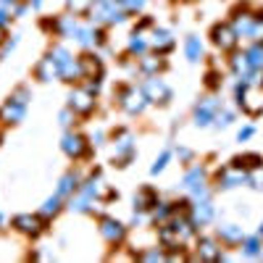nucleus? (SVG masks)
I'll use <instances>...</instances> for the list:
<instances>
[{
	"mask_svg": "<svg viewBox=\"0 0 263 263\" xmlns=\"http://www.w3.org/2000/svg\"><path fill=\"white\" fill-rule=\"evenodd\" d=\"M90 18L95 24H121L126 18V8L121 6V0H95Z\"/></svg>",
	"mask_w": 263,
	"mask_h": 263,
	"instance_id": "obj_1",
	"label": "nucleus"
},
{
	"mask_svg": "<svg viewBox=\"0 0 263 263\" xmlns=\"http://www.w3.org/2000/svg\"><path fill=\"white\" fill-rule=\"evenodd\" d=\"M27 98H29L27 87L16 90V92L6 100V105H3V111H0V116H3L8 124H18L21 119H24V111H27Z\"/></svg>",
	"mask_w": 263,
	"mask_h": 263,
	"instance_id": "obj_2",
	"label": "nucleus"
},
{
	"mask_svg": "<svg viewBox=\"0 0 263 263\" xmlns=\"http://www.w3.org/2000/svg\"><path fill=\"white\" fill-rule=\"evenodd\" d=\"M119 103L129 114H142V108L147 105V95L145 90H137V87H126V90L119 92Z\"/></svg>",
	"mask_w": 263,
	"mask_h": 263,
	"instance_id": "obj_3",
	"label": "nucleus"
},
{
	"mask_svg": "<svg viewBox=\"0 0 263 263\" xmlns=\"http://www.w3.org/2000/svg\"><path fill=\"white\" fill-rule=\"evenodd\" d=\"M69 105H71V111L74 114H92V108H95V95L87 90V87H79V90L71 92L69 98Z\"/></svg>",
	"mask_w": 263,
	"mask_h": 263,
	"instance_id": "obj_4",
	"label": "nucleus"
},
{
	"mask_svg": "<svg viewBox=\"0 0 263 263\" xmlns=\"http://www.w3.org/2000/svg\"><path fill=\"white\" fill-rule=\"evenodd\" d=\"M211 34H213L216 48H221V50H234L237 48V32H234L232 24H216Z\"/></svg>",
	"mask_w": 263,
	"mask_h": 263,
	"instance_id": "obj_5",
	"label": "nucleus"
},
{
	"mask_svg": "<svg viewBox=\"0 0 263 263\" xmlns=\"http://www.w3.org/2000/svg\"><path fill=\"white\" fill-rule=\"evenodd\" d=\"M145 95H147V100H153V103H166L168 98H171V90H168V84L163 82V79H158L156 74H153L147 82H145Z\"/></svg>",
	"mask_w": 263,
	"mask_h": 263,
	"instance_id": "obj_6",
	"label": "nucleus"
},
{
	"mask_svg": "<svg viewBox=\"0 0 263 263\" xmlns=\"http://www.w3.org/2000/svg\"><path fill=\"white\" fill-rule=\"evenodd\" d=\"M245 179H248L245 168H239V166H234V163L218 171V184H221V187H237V184H242Z\"/></svg>",
	"mask_w": 263,
	"mask_h": 263,
	"instance_id": "obj_7",
	"label": "nucleus"
},
{
	"mask_svg": "<svg viewBox=\"0 0 263 263\" xmlns=\"http://www.w3.org/2000/svg\"><path fill=\"white\" fill-rule=\"evenodd\" d=\"M100 234L105 237V242L119 245L124 239V227L119 221H114V218H103V221H100Z\"/></svg>",
	"mask_w": 263,
	"mask_h": 263,
	"instance_id": "obj_8",
	"label": "nucleus"
},
{
	"mask_svg": "<svg viewBox=\"0 0 263 263\" xmlns=\"http://www.w3.org/2000/svg\"><path fill=\"white\" fill-rule=\"evenodd\" d=\"M253 24H255V16H250V13L242 11V8H239V11L234 13V18H232V27H234L237 37H250Z\"/></svg>",
	"mask_w": 263,
	"mask_h": 263,
	"instance_id": "obj_9",
	"label": "nucleus"
},
{
	"mask_svg": "<svg viewBox=\"0 0 263 263\" xmlns=\"http://www.w3.org/2000/svg\"><path fill=\"white\" fill-rule=\"evenodd\" d=\"M53 29H55V34H58V37H74V32L79 29V24H77V16H74V13L58 16V18L53 21Z\"/></svg>",
	"mask_w": 263,
	"mask_h": 263,
	"instance_id": "obj_10",
	"label": "nucleus"
},
{
	"mask_svg": "<svg viewBox=\"0 0 263 263\" xmlns=\"http://www.w3.org/2000/svg\"><path fill=\"white\" fill-rule=\"evenodd\" d=\"M53 77H61V69H58V63L53 61V55H48V58H42V61L37 63V79L50 82Z\"/></svg>",
	"mask_w": 263,
	"mask_h": 263,
	"instance_id": "obj_11",
	"label": "nucleus"
},
{
	"mask_svg": "<svg viewBox=\"0 0 263 263\" xmlns=\"http://www.w3.org/2000/svg\"><path fill=\"white\" fill-rule=\"evenodd\" d=\"M216 111H218V103H216V100H205L203 105H197V111H195L197 124H200V126L211 124V121L216 119Z\"/></svg>",
	"mask_w": 263,
	"mask_h": 263,
	"instance_id": "obj_12",
	"label": "nucleus"
},
{
	"mask_svg": "<svg viewBox=\"0 0 263 263\" xmlns=\"http://www.w3.org/2000/svg\"><path fill=\"white\" fill-rule=\"evenodd\" d=\"M84 137L79 135H66L63 137V150H66V156H71V158H79L82 153H84Z\"/></svg>",
	"mask_w": 263,
	"mask_h": 263,
	"instance_id": "obj_13",
	"label": "nucleus"
},
{
	"mask_svg": "<svg viewBox=\"0 0 263 263\" xmlns=\"http://www.w3.org/2000/svg\"><path fill=\"white\" fill-rule=\"evenodd\" d=\"M163 66H166V63H163L161 53H158V55H147V53L140 55V71H145V74H150V77H153V74H158Z\"/></svg>",
	"mask_w": 263,
	"mask_h": 263,
	"instance_id": "obj_14",
	"label": "nucleus"
},
{
	"mask_svg": "<svg viewBox=\"0 0 263 263\" xmlns=\"http://www.w3.org/2000/svg\"><path fill=\"white\" fill-rule=\"evenodd\" d=\"M13 227L21 229L24 234H37L40 232V221H37V216H29V213H21L13 218Z\"/></svg>",
	"mask_w": 263,
	"mask_h": 263,
	"instance_id": "obj_15",
	"label": "nucleus"
},
{
	"mask_svg": "<svg viewBox=\"0 0 263 263\" xmlns=\"http://www.w3.org/2000/svg\"><path fill=\"white\" fill-rule=\"evenodd\" d=\"M150 45L156 48L158 53H168V50L174 48V40H171V34H168L166 29H158V32H153V40H150Z\"/></svg>",
	"mask_w": 263,
	"mask_h": 263,
	"instance_id": "obj_16",
	"label": "nucleus"
},
{
	"mask_svg": "<svg viewBox=\"0 0 263 263\" xmlns=\"http://www.w3.org/2000/svg\"><path fill=\"white\" fill-rule=\"evenodd\" d=\"M197 253H200V258H205V260H224L221 250L216 248L213 239H200V245H197Z\"/></svg>",
	"mask_w": 263,
	"mask_h": 263,
	"instance_id": "obj_17",
	"label": "nucleus"
},
{
	"mask_svg": "<svg viewBox=\"0 0 263 263\" xmlns=\"http://www.w3.org/2000/svg\"><path fill=\"white\" fill-rule=\"evenodd\" d=\"M132 156H135V147H132L129 137H124L114 150V161H119V166H126V161H132Z\"/></svg>",
	"mask_w": 263,
	"mask_h": 263,
	"instance_id": "obj_18",
	"label": "nucleus"
},
{
	"mask_svg": "<svg viewBox=\"0 0 263 263\" xmlns=\"http://www.w3.org/2000/svg\"><path fill=\"white\" fill-rule=\"evenodd\" d=\"M66 6H69V11L74 16H90L95 0H66Z\"/></svg>",
	"mask_w": 263,
	"mask_h": 263,
	"instance_id": "obj_19",
	"label": "nucleus"
},
{
	"mask_svg": "<svg viewBox=\"0 0 263 263\" xmlns=\"http://www.w3.org/2000/svg\"><path fill=\"white\" fill-rule=\"evenodd\" d=\"M184 53H187V58L195 63V61H200V55H203V42L197 40V37H187V42H184Z\"/></svg>",
	"mask_w": 263,
	"mask_h": 263,
	"instance_id": "obj_20",
	"label": "nucleus"
},
{
	"mask_svg": "<svg viewBox=\"0 0 263 263\" xmlns=\"http://www.w3.org/2000/svg\"><path fill=\"white\" fill-rule=\"evenodd\" d=\"M147 45H150V42L140 34V32H135V34H132L129 37V53H137V55H145L147 53Z\"/></svg>",
	"mask_w": 263,
	"mask_h": 263,
	"instance_id": "obj_21",
	"label": "nucleus"
},
{
	"mask_svg": "<svg viewBox=\"0 0 263 263\" xmlns=\"http://www.w3.org/2000/svg\"><path fill=\"white\" fill-rule=\"evenodd\" d=\"M211 216H213V211H211L208 200H203V203H197V205H195V211H192V221H195V224H205Z\"/></svg>",
	"mask_w": 263,
	"mask_h": 263,
	"instance_id": "obj_22",
	"label": "nucleus"
},
{
	"mask_svg": "<svg viewBox=\"0 0 263 263\" xmlns=\"http://www.w3.org/2000/svg\"><path fill=\"white\" fill-rule=\"evenodd\" d=\"M135 205L142 211V208H153V205H158L156 200V195H153V190H140L137 197H135Z\"/></svg>",
	"mask_w": 263,
	"mask_h": 263,
	"instance_id": "obj_23",
	"label": "nucleus"
},
{
	"mask_svg": "<svg viewBox=\"0 0 263 263\" xmlns=\"http://www.w3.org/2000/svg\"><path fill=\"white\" fill-rule=\"evenodd\" d=\"M79 190V177H74V174H66V177L61 179V187H58V195H69V192H77Z\"/></svg>",
	"mask_w": 263,
	"mask_h": 263,
	"instance_id": "obj_24",
	"label": "nucleus"
},
{
	"mask_svg": "<svg viewBox=\"0 0 263 263\" xmlns=\"http://www.w3.org/2000/svg\"><path fill=\"white\" fill-rule=\"evenodd\" d=\"M234 166H239V168H260L263 166V158L260 156H255V153H253V156H239V158H234Z\"/></svg>",
	"mask_w": 263,
	"mask_h": 263,
	"instance_id": "obj_25",
	"label": "nucleus"
},
{
	"mask_svg": "<svg viewBox=\"0 0 263 263\" xmlns=\"http://www.w3.org/2000/svg\"><path fill=\"white\" fill-rule=\"evenodd\" d=\"M245 55H248V61H250V66H253L255 71L263 69V45H253Z\"/></svg>",
	"mask_w": 263,
	"mask_h": 263,
	"instance_id": "obj_26",
	"label": "nucleus"
},
{
	"mask_svg": "<svg viewBox=\"0 0 263 263\" xmlns=\"http://www.w3.org/2000/svg\"><path fill=\"white\" fill-rule=\"evenodd\" d=\"M218 234H221V239H227V242H242V229L239 227H221Z\"/></svg>",
	"mask_w": 263,
	"mask_h": 263,
	"instance_id": "obj_27",
	"label": "nucleus"
},
{
	"mask_svg": "<svg viewBox=\"0 0 263 263\" xmlns=\"http://www.w3.org/2000/svg\"><path fill=\"white\" fill-rule=\"evenodd\" d=\"M147 0H121V6L126 8V13H140L145 8Z\"/></svg>",
	"mask_w": 263,
	"mask_h": 263,
	"instance_id": "obj_28",
	"label": "nucleus"
},
{
	"mask_svg": "<svg viewBox=\"0 0 263 263\" xmlns=\"http://www.w3.org/2000/svg\"><path fill=\"white\" fill-rule=\"evenodd\" d=\"M58 205H61V195H55V197H50V200L45 203V205H42V216H55L58 213Z\"/></svg>",
	"mask_w": 263,
	"mask_h": 263,
	"instance_id": "obj_29",
	"label": "nucleus"
},
{
	"mask_svg": "<svg viewBox=\"0 0 263 263\" xmlns=\"http://www.w3.org/2000/svg\"><path fill=\"white\" fill-rule=\"evenodd\" d=\"M0 6H3L6 11H13L16 16H21V13H24V6H21L18 0H0Z\"/></svg>",
	"mask_w": 263,
	"mask_h": 263,
	"instance_id": "obj_30",
	"label": "nucleus"
},
{
	"mask_svg": "<svg viewBox=\"0 0 263 263\" xmlns=\"http://www.w3.org/2000/svg\"><path fill=\"white\" fill-rule=\"evenodd\" d=\"M245 253H248V255H258V253H260V242H258L255 237H250L248 242H245Z\"/></svg>",
	"mask_w": 263,
	"mask_h": 263,
	"instance_id": "obj_31",
	"label": "nucleus"
},
{
	"mask_svg": "<svg viewBox=\"0 0 263 263\" xmlns=\"http://www.w3.org/2000/svg\"><path fill=\"white\" fill-rule=\"evenodd\" d=\"M168 216H171V208H168V205H161V208H156V213H153V218H156V221H166Z\"/></svg>",
	"mask_w": 263,
	"mask_h": 263,
	"instance_id": "obj_32",
	"label": "nucleus"
},
{
	"mask_svg": "<svg viewBox=\"0 0 263 263\" xmlns=\"http://www.w3.org/2000/svg\"><path fill=\"white\" fill-rule=\"evenodd\" d=\"M166 161H168V153H161V158L156 161V166H153L150 171H153V174H158V171H163V168H166Z\"/></svg>",
	"mask_w": 263,
	"mask_h": 263,
	"instance_id": "obj_33",
	"label": "nucleus"
},
{
	"mask_svg": "<svg viewBox=\"0 0 263 263\" xmlns=\"http://www.w3.org/2000/svg\"><path fill=\"white\" fill-rule=\"evenodd\" d=\"M218 126H229V121H232V114L229 111H224V114H216V119H213Z\"/></svg>",
	"mask_w": 263,
	"mask_h": 263,
	"instance_id": "obj_34",
	"label": "nucleus"
},
{
	"mask_svg": "<svg viewBox=\"0 0 263 263\" xmlns=\"http://www.w3.org/2000/svg\"><path fill=\"white\" fill-rule=\"evenodd\" d=\"M11 24V11H6L3 6H0V29H6Z\"/></svg>",
	"mask_w": 263,
	"mask_h": 263,
	"instance_id": "obj_35",
	"label": "nucleus"
},
{
	"mask_svg": "<svg viewBox=\"0 0 263 263\" xmlns=\"http://www.w3.org/2000/svg\"><path fill=\"white\" fill-rule=\"evenodd\" d=\"M140 258H145V260H161L163 255H161V253H156V250H150V253H142Z\"/></svg>",
	"mask_w": 263,
	"mask_h": 263,
	"instance_id": "obj_36",
	"label": "nucleus"
},
{
	"mask_svg": "<svg viewBox=\"0 0 263 263\" xmlns=\"http://www.w3.org/2000/svg\"><path fill=\"white\" fill-rule=\"evenodd\" d=\"M61 124H63V126L71 124V111H63V114H61Z\"/></svg>",
	"mask_w": 263,
	"mask_h": 263,
	"instance_id": "obj_37",
	"label": "nucleus"
},
{
	"mask_svg": "<svg viewBox=\"0 0 263 263\" xmlns=\"http://www.w3.org/2000/svg\"><path fill=\"white\" fill-rule=\"evenodd\" d=\"M250 135H253V126H245L242 132H239V142H242V140H248Z\"/></svg>",
	"mask_w": 263,
	"mask_h": 263,
	"instance_id": "obj_38",
	"label": "nucleus"
},
{
	"mask_svg": "<svg viewBox=\"0 0 263 263\" xmlns=\"http://www.w3.org/2000/svg\"><path fill=\"white\" fill-rule=\"evenodd\" d=\"M42 3H45V0H32V8H42Z\"/></svg>",
	"mask_w": 263,
	"mask_h": 263,
	"instance_id": "obj_39",
	"label": "nucleus"
},
{
	"mask_svg": "<svg viewBox=\"0 0 263 263\" xmlns=\"http://www.w3.org/2000/svg\"><path fill=\"white\" fill-rule=\"evenodd\" d=\"M0 42H3V29H0Z\"/></svg>",
	"mask_w": 263,
	"mask_h": 263,
	"instance_id": "obj_40",
	"label": "nucleus"
}]
</instances>
